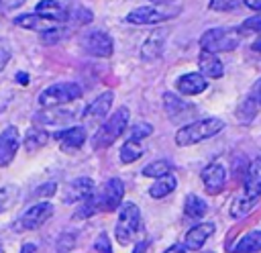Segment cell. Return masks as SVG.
<instances>
[{
	"mask_svg": "<svg viewBox=\"0 0 261 253\" xmlns=\"http://www.w3.org/2000/svg\"><path fill=\"white\" fill-rule=\"evenodd\" d=\"M261 198V155L249 163L247 167V173H245V188H243V194L239 198H234L232 206H230V214L234 218L239 216H245L253 206L255 202Z\"/></svg>",
	"mask_w": 261,
	"mask_h": 253,
	"instance_id": "cell-1",
	"label": "cell"
},
{
	"mask_svg": "<svg viewBox=\"0 0 261 253\" xmlns=\"http://www.w3.org/2000/svg\"><path fill=\"white\" fill-rule=\"evenodd\" d=\"M224 129V120L222 118H202V120H196V122H190L186 127H181L177 133H175V143L179 147H190V145H196L200 141H206L214 135H218L220 131Z\"/></svg>",
	"mask_w": 261,
	"mask_h": 253,
	"instance_id": "cell-2",
	"label": "cell"
},
{
	"mask_svg": "<svg viewBox=\"0 0 261 253\" xmlns=\"http://www.w3.org/2000/svg\"><path fill=\"white\" fill-rule=\"evenodd\" d=\"M128 118H130V112H128L126 106H120L110 118H106V122L96 131V135L92 139L94 149H106V147H110L124 133V129L128 127Z\"/></svg>",
	"mask_w": 261,
	"mask_h": 253,
	"instance_id": "cell-3",
	"label": "cell"
},
{
	"mask_svg": "<svg viewBox=\"0 0 261 253\" xmlns=\"http://www.w3.org/2000/svg\"><path fill=\"white\" fill-rule=\"evenodd\" d=\"M241 43V37H239V31L237 29H224V27H218V29H208L202 37H200V47L202 51H208V53H224V51H232L237 49Z\"/></svg>",
	"mask_w": 261,
	"mask_h": 253,
	"instance_id": "cell-4",
	"label": "cell"
},
{
	"mask_svg": "<svg viewBox=\"0 0 261 253\" xmlns=\"http://www.w3.org/2000/svg\"><path fill=\"white\" fill-rule=\"evenodd\" d=\"M179 14L177 6H167V4H147L139 6L133 12L126 14V22L130 24H157L163 20H169Z\"/></svg>",
	"mask_w": 261,
	"mask_h": 253,
	"instance_id": "cell-5",
	"label": "cell"
},
{
	"mask_svg": "<svg viewBox=\"0 0 261 253\" xmlns=\"http://www.w3.org/2000/svg\"><path fill=\"white\" fill-rule=\"evenodd\" d=\"M84 96L82 86H77L75 82H65V84H53L47 90H43L39 94V104L45 108H53V106H61L67 102H73L77 98Z\"/></svg>",
	"mask_w": 261,
	"mask_h": 253,
	"instance_id": "cell-6",
	"label": "cell"
},
{
	"mask_svg": "<svg viewBox=\"0 0 261 253\" xmlns=\"http://www.w3.org/2000/svg\"><path fill=\"white\" fill-rule=\"evenodd\" d=\"M141 226V212H139V206L133 204V202H126L122 204L120 212H118V218H116V226H114V237L120 245H128L130 239L137 235Z\"/></svg>",
	"mask_w": 261,
	"mask_h": 253,
	"instance_id": "cell-7",
	"label": "cell"
},
{
	"mask_svg": "<svg viewBox=\"0 0 261 253\" xmlns=\"http://www.w3.org/2000/svg\"><path fill=\"white\" fill-rule=\"evenodd\" d=\"M124 196V186L118 178L108 180L98 192H94V196L90 198V202L94 204L96 212H112L114 208L120 206Z\"/></svg>",
	"mask_w": 261,
	"mask_h": 253,
	"instance_id": "cell-8",
	"label": "cell"
},
{
	"mask_svg": "<svg viewBox=\"0 0 261 253\" xmlns=\"http://www.w3.org/2000/svg\"><path fill=\"white\" fill-rule=\"evenodd\" d=\"M96 186L90 178H75L71 180L65 190H63V202L65 204H75V202H86L94 196Z\"/></svg>",
	"mask_w": 261,
	"mask_h": 253,
	"instance_id": "cell-9",
	"label": "cell"
},
{
	"mask_svg": "<svg viewBox=\"0 0 261 253\" xmlns=\"http://www.w3.org/2000/svg\"><path fill=\"white\" fill-rule=\"evenodd\" d=\"M82 45H84V49L90 55H96V57H110L112 51H114V43H112V39L104 31H92V33H88L84 37Z\"/></svg>",
	"mask_w": 261,
	"mask_h": 253,
	"instance_id": "cell-10",
	"label": "cell"
},
{
	"mask_svg": "<svg viewBox=\"0 0 261 253\" xmlns=\"http://www.w3.org/2000/svg\"><path fill=\"white\" fill-rule=\"evenodd\" d=\"M20 145V137H18V129L8 124L2 133H0V167H6L12 163L16 151Z\"/></svg>",
	"mask_w": 261,
	"mask_h": 253,
	"instance_id": "cell-11",
	"label": "cell"
},
{
	"mask_svg": "<svg viewBox=\"0 0 261 253\" xmlns=\"http://www.w3.org/2000/svg\"><path fill=\"white\" fill-rule=\"evenodd\" d=\"M51 214H53L51 202H37V204H33V206L20 216V226L27 229V231H35V229H39L41 224H45Z\"/></svg>",
	"mask_w": 261,
	"mask_h": 253,
	"instance_id": "cell-12",
	"label": "cell"
},
{
	"mask_svg": "<svg viewBox=\"0 0 261 253\" xmlns=\"http://www.w3.org/2000/svg\"><path fill=\"white\" fill-rule=\"evenodd\" d=\"M112 102H114V92H112V90L102 92L98 98H94V100L88 104V108L84 110V118H86L88 122H96V120L106 118V114H108L110 108H112Z\"/></svg>",
	"mask_w": 261,
	"mask_h": 253,
	"instance_id": "cell-13",
	"label": "cell"
},
{
	"mask_svg": "<svg viewBox=\"0 0 261 253\" xmlns=\"http://www.w3.org/2000/svg\"><path fill=\"white\" fill-rule=\"evenodd\" d=\"M202 182L208 194H218L224 188L226 182V169L222 163H210L208 167H204L202 171Z\"/></svg>",
	"mask_w": 261,
	"mask_h": 253,
	"instance_id": "cell-14",
	"label": "cell"
},
{
	"mask_svg": "<svg viewBox=\"0 0 261 253\" xmlns=\"http://www.w3.org/2000/svg\"><path fill=\"white\" fill-rule=\"evenodd\" d=\"M165 47V33L163 31H155L147 37V41L141 45V59L143 61H155L161 57Z\"/></svg>",
	"mask_w": 261,
	"mask_h": 253,
	"instance_id": "cell-15",
	"label": "cell"
},
{
	"mask_svg": "<svg viewBox=\"0 0 261 253\" xmlns=\"http://www.w3.org/2000/svg\"><path fill=\"white\" fill-rule=\"evenodd\" d=\"M53 137L59 141L63 151H75L86 141V129L84 127H69V129L61 131V133H55Z\"/></svg>",
	"mask_w": 261,
	"mask_h": 253,
	"instance_id": "cell-16",
	"label": "cell"
},
{
	"mask_svg": "<svg viewBox=\"0 0 261 253\" xmlns=\"http://www.w3.org/2000/svg\"><path fill=\"white\" fill-rule=\"evenodd\" d=\"M35 14L51 20V22H65L67 20V8L63 4H59L57 0H41L35 6Z\"/></svg>",
	"mask_w": 261,
	"mask_h": 253,
	"instance_id": "cell-17",
	"label": "cell"
},
{
	"mask_svg": "<svg viewBox=\"0 0 261 253\" xmlns=\"http://www.w3.org/2000/svg\"><path fill=\"white\" fill-rule=\"evenodd\" d=\"M177 90L181 92V94H186V96H196V94H202L206 88H208V82H206V78L202 75V73H196V71H192V73H184L179 80H177Z\"/></svg>",
	"mask_w": 261,
	"mask_h": 253,
	"instance_id": "cell-18",
	"label": "cell"
},
{
	"mask_svg": "<svg viewBox=\"0 0 261 253\" xmlns=\"http://www.w3.org/2000/svg\"><path fill=\"white\" fill-rule=\"evenodd\" d=\"M212 233H214V224L212 222H200V224H196L194 229H190L186 233V247L188 249H194V251L202 249V245L210 239Z\"/></svg>",
	"mask_w": 261,
	"mask_h": 253,
	"instance_id": "cell-19",
	"label": "cell"
},
{
	"mask_svg": "<svg viewBox=\"0 0 261 253\" xmlns=\"http://www.w3.org/2000/svg\"><path fill=\"white\" fill-rule=\"evenodd\" d=\"M198 67H200V73L204 78H222L224 73V65L222 61L214 55V53H208V51H202L200 57H198Z\"/></svg>",
	"mask_w": 261,
	"mask_h": 253,
	"instance_id": "cell-20",
	"label": "cell"
},
{
	"mask_svg": "<svg viewBox=\"0 0 261 253\" xmlns=\"http://www.w3.org/2000/svg\"><path fill=\"white\" fill-rule=\"evenodd\" d=\"M261 251V231L247 233L239 243L232 245L230 253H259Z\"/></svg>",
	"mask_w": 261,
	"mask_h": 253,
	"instance_id": "cell-21",
	"label": "cell"
},
{
	"mask_svg": "<svg viewBox=\"0 0 261 253\" xmlns=\"http://www.w3.org/2000/svg\"><path fill=\"white\" fill-rule=\"evenodd\" d=\"M14 24L22 27V29H33V31H39V33H45L49 29H53V22L39 16V14H20L14 18Z\"/></svg>",
	"mask_w": 261,
	"mask_h": 253,
	"instance_id": "cell-22",
	"label": "cell"
},
{
	"mask_svg": "<svg viewBox=\"0 0 261 253\" xmlns=\"http://www.w3.org/2000/svg\"><path fill=\"white\" fill-rule=\"evenodd\" d=\"M175 186H177V180H175L171 173H167V175H163V178H157L155 184H151L149 196H151V198H165L167 194H171V192L175 190Z\"/></svg>",
	"mask_w": 261,
	"mask_h": 253,
	"instance_id": "cell-23",
	"label": "cell"
},
{
	"mask_svg": "<svg viewBox=\"0 0 261 253\" xmlns=\"http://www.w3.org/2000/svg\"><path fill=\"white\" fill-rule=\"evenodd\" d=\"M163 106H165V112H167L169 118H177V116H181L184 112H188V110L192 108L188 102H184L181 98H177V96L171 94V92L163 94Z\"/></svg>",
	"mask_w": 261,
	"mask_h": 253,
	"instance_id": "cell-24",
	"label": "cell"
},
{
	"mask_svg": "<svg viewBox=\"0 0 261 253\" xmlns=\"http://www.w3.org/2000/svg\"><path fill=\"white\" fill-rule=\"evenodd\" d=\"M206 210H208L206 202H204L202 198H198L196 194H190V196L186 198L184 212H186V216H188V218H200V216H204V214H206Z\"/></svg>",
	"mask_w": 261,
	"mask_h": 253,
	"instance_id": "cell-25",
	"label": "cell"
},
{
	"mask_svg": "<svg viewBox=\"0 0 261 253\" xmlns=\"http://www.w3.org/2000/svg\"><path fill=\"white\" fill-rule=\"evenodd\" d=\"M49 141V135L43 129H29V133L24 135V147L27 151H37L41 147H45Z\"/></svg>",
	"mask_w": 261,
	"mask_h": 253,
	"instance_id": "cell-26",
	"label": "cell"
},
{
	"mask_svg": "<svg viewBox=\"0 0 261 253\" xmlns=\"http://www.w3.org/2000/svg\"><path fill=\"white\" fill-rule=\"evenodd\" d=\"M171 171V163L169 161H165V159H157V161H151L149 165H145L143 167V175H147V178H163V175H167Z\"/></svg>",
	"mask_w": 261,
	"mask_h": 253,
	"instance_id": "cell-27",
	"label": "cell"
},
{
	"mask_svg": "<svg viewBox=\"0 0 261 253\" xmlns=\"http://www.w3.org/2000/svg\"><path fill=\"white\" fill-rule=\"evenodd\" d=\"M143 155V149H141V145L137 143V141H126L122 147H120V161L122 163H133V161H137L139 157Z\"/></svg>",
	"mask_w": 261,
	"mask_h": 253,
	"instance_id": "cell-28",
	"label": "cell"
},
{
	"mask_svg": "<svg viewBox=\"0 0 261 253\" xmlns=\"http://www.w3.org/2000/svg\"><path fill=\"white\" fill-rule=\"evenodd\" d=\"M16 194H18L16 186H4V188H0V212L8 210L14 204Z\"/></svg>",
	"mask_w": 261,
	"mask_h": 253,
	"instance_id": "cell-29",
	"label": "cell"
},
{
	"mask_svg": "<svg viewBox=\"0 0 261 253\" xmlns=\"http://www.w3.org/2000/svg\"><path fill=\"white\" fill-rule=\"evenodd\" d=\"M257 96L255 94H251L243 104H241V108H239V116L243 118V120H251L253 116H255V112H257Z\"/></svg>",
	"mask_w": 261,
	"mask_h": 253,
	"instance_id": "cell-30",
	"label": "cell"
},
{
	"mask_svg": "<svg viewBox=\"0 0 261 253\" xmlns=\"http://www.w3.org/2000/svg\"><path fill=\"white\" fill-rule=\"evenodd\" d=\"M153 133V127L149 124V122H139V124H135L133 129H130V141H141V139H145V137H149Z\"/></svg>",
	"mask_w": 261,
	"mask_h": 253,
	"instance_id": "cell-31",
	"label": "cell"
},
{
	"mask_svg": "<svg viewBox=\"0 0 261 253\" xmlns=\"http://www.w3.org/2000/svg\"><path fill=\"white\" fill-rule=\"evenodd\" d=\"M241 0H210V8L216 10V12H228V10H234L239 6Z\"/></svg>",
	"mask_w": 261,
	"mask_h": 253,
	"instance_id": "cell-32",
	"label": "cell"
},
{
	"mask_svg": "<svg viewBox=\"0 0 261 253\" xmlns=\"http://www.w3.org/2000/svg\"><path fill=\"white\" fill-rule=\"evenodd\" d=\"M61 37H63V31H61V29H57V27H53V29H49V31L41 33V43H43V45H55Z\"/></svg>",
	"mask_w": 261,
	"mask_h": 253,
	"instance_id": "cell-33",
	"label": "cell"
},
{
	"mask_svg": "<svg viewBox=\"0 0 261 253\" xmlns=\"http://www.w3.org/2000/svg\"><path fill=\"white\" fill-rule=\"evenodd\" d=\"M55 192H57V184H55V182H49V184L39 186V188L35 190V196H37V198H51Z\"/></svg>",
	"mask_w": 261,
	"mask_h": 253,
	"instance_id": "cell-34",
	"label": "cell"
},
{
	"mask_svg": "<svg viewBox=\"0 0 261 253\" xmlns=\"http://www.w3.org/2000/svg\"><path fill=\"white\" fill-rule=\"evenodd\" d=\"M241 31H255V33H259V31H261V12H257V14L251 16V18H247V20L241 24Z\"/></svg>",
	"mask_w": 261,
	"mask_h": 253,
	"instance_id": "cell-35",
	"label": "cell"
},
{
	"mask_svg": "<svg viewBox=\"0 0 261 253\" xmlns=\"http://www.w3.org/2000/svg\"><path fill=\"white\" fill-rule=\"evenodd\" d=\"M71 20H75L77 24H88V22H92V12L86 8H75Z\"/></svg>",
	"mask_w": 261,
	"mask_h": 253,
	"instance_id": "cell-36",
	"label": "cell"
},
{
	"mask_svg": "<svg viewBox=\"0 0 261 253\" xmlns=\"http://www.w3.org/2000/svg\"><path fill=\"white\" fill-rule=\"evenodd\" d=\"M94 247H96V251H100V253H112V245H110V239H108L106 233H102V235L96 239Z\"/></svg>",
	"mask_w": 261,
	"mask_h": 253,
	"instance_id": "cell-37",
	"label": "cell"
},
{
	"mask_svg": "<svg viewBox=\"0 0 261 253\" xmlns=\"http://www.w3.org/2000/svg\"><path fill=\"white\" fill-rule=\"evenodd\" d=\"M8 59H10V53H8V49H4V47H0V71L6 67V63H8Z\"/></svg>",
	"mask_w": 261,
	"mask_h": 253,
	"instance_id": "cell-38",
	"label": "cell"
},
{
	"mask_svg": "<svg viewBox=\"0 0 261 253\" xmlns=\"http://www.w3.org/2000/svg\"><path fill=\"white\" fill-rule=\"evenodd\" d=\"M243 2H245V6H249L251 10L261 12V0H243Z\"/></svg>",
	"mask_w": 261,
	"mask_h": 253,
	"instance_id": "cell-39",
	"label": "cell"
},
{
	"mask_svg": "<svg viewBox=\"0 0 261 253\" xmlns=\"http://www.w3.org/2000/svg\"><path fill=\"white\" fill-rule=\"evenodd\" d=\"M133 253H147V241L137 243V245H135V249H133Z\"/></svg>",
	"mask_w": 261,
	"mask_h": 253,
	"instance_id": "cell-40",
	"label": "cell"
},
{
	"mask_svg": "<svg viewBox=\"0 0 261 253\" xmlns=\"http://www.w3.org/2000/svg\"><path fill=\"white\" fill-rule=\"evenodd\" d=\"M163 253H186V249L184 247H179V245H171L169 249H165Z\"/></svg>",
	"mask_w": 261,
	"mask_h": 253,
	"instance_id": "cell-41",
	"label": "cell"
},
{
	"mask_svg": "<svg viewBox=\"0 0 261 253\" xmlns=\"http://www.w3.org/2000/svg\"><path fill=\"white\" fill-rule=\"evenodd\" d=\"M16 82H18L20 86H27V84H29V75H27V73H18V75H16Z\"/></svg>",
	"mask_w": 261,
	"mask_h": 253,
	"instance_id": "cell-42",
	"label": "cell"
},
{
	"mask_svg": "<svg viewBox=\"0 0 261 253\" xmlns=\"http://www.w3.org/2000/svg\"><path fill=\"white\" fill-rule=\"evenodd\" d=\"M20 253H35V245L33 243H24L22 249H20Z\"/></svg>",
	"mask_w": 261,
	"mask_h": 253,
	"instance_id": "cell-43",
	"label": "cell"
},
{
	"mask_svg": "<svg viewBox=\"0 0 261 253\" xmlns=\"http://www.w3.org/2000/svg\"><path fill=\"white\" fill-rule=\"evenodd\" d=\"M253 94H255V96H257V100L261 102V80L257 82V86H255V92H253Z\"/></svg>",
	"mask_w": 261,
	"mask_h": 253,
	"instance_id": "cell-44",
	"label": "cell"
},
{
	"mask_svg": "<svg viewBox=\"0 0 261 253\" xmlns=\"http://www.w3.org/2000/svg\"><path fill=\"white\" fill-rule=\"evenodd\" d=\"M253 49H255V51H261V37H259V39L253 43Z\"/></svg>",
	"mask_w": 261,
	"mask_h": 253,
	"instance_id": "cell-45",
	"label": "cell"
},
{
	"mask_svg": "<svg viewBox=\"0 0 261 253\" xmlns=\"http://www.w3.org/2000/svg\"><path fill=\"white\" fill-rule=\"evenodd\" d=\"M153 4H169V2H173V0H151Z\"/></svg>",
	"mask_w": 261,
	"mask_h": 253,
	"instance_id": "cell-46",
	"label": "cell"
},
{
	"mask_svg": "<svg viewBox=\"0 0 261 253\" xmlns=\"http://www.w3.org/2000/svg\"><path fill=\"white\" fill-rule=\"evenodd\" d=\"M0 4H2V0H0Z\"/></svg>",
	"mask_w": 261,
	"mask_h": 253,
	"instance_id": "cell-47",
	"label": "cell"
},
{
	"mask_svg": "<svg viewBox=\"0 0 261 253\" xmlns=\"http://www.w3.org/2000/svg\"><path fill=\"white\" fill-rule=\"evenodd\" d=\"M0 253H2V251H0Z\"/></svg>",
	"mask_w": 261,
	"mask_h": 253,
	"instance_id": "cell-48",
	"label": "cell"
}]
</instances>
